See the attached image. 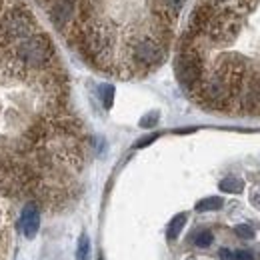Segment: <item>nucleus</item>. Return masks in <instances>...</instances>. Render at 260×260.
Returning a JSON list of instances; mask_svg holds the SVG:
<instances>
[{"mask_svg":"<svg viewBox=\"0 0 260 260\" xmlns=\"http://www.w3.org/2000/svg\"><path fill=\"white\" fill-rule=\"evenodd\" d=\"M220 260H234V258H232L230 250H226V248H224V250H220Z\"/></svg>","mask_w":260,"mask_h":260,"instance_id":"nucleus-12","label":"nucleus"},{"mask_svg":"<svg viewBox=\"0 0 260 260\" xmlns=\"http://www.w3.org/2000/svg\"><path fill=\"white\" fill-rule=\"evenodd\" d=\"M234 232H236L240 238H244V240L254 238V228H250L248 224H238V226L234 228Z\"/></svg>","mask_w":260,"mask_h":260,"instance_id":"nucleus-8","label":"nucleus"},{"mask_svg":"<svg viewBox=\"0 0 260 260\" xmlns=\"http://www.w3.org/2000/svg\"><path fill=\"white\" fill-rule=\"evenodd\" d=\"M100 260H102V258H100Z\"/></svg>","mask_w":260,"mask_h":260,"instance_id":"nucleus-14","label":"nucleus"},{"mask_svg":"<svg viewBox=\"0 0 260 260\" xmlns=\"http://www.w3.org/2000/svg\"><path fill=\"white\" fill-rule=\"evenodd\" d=\"M232 258L234 260H254V254L248 252V250H236V252L232 254Z\"/></svg>","mask_w":260,"mask_h":260,"instance_id":"nucleus-11","label":"nucleus"},{"mask_svg":"<svg viewBox=\"0 0 260 260\" xmlns=\"http://www.w3.org/2000/svg\"><path fill=\"white\" fill-rule=\"evenodd\" d=\"M220 190L222 192H230V194H238V192H242V188H244V182L240 180V178H236V176H228L224 180H220Z\"/></svg>","mask_w":260,"mask_h":260,"instance_id":"nucleus-3","label":"nucleus"},{"mask_svg":"<svg viewBox=\"0 0 260 260\" xmlns=\"http://www.w3.org/2000/svg\"><path fill=\"white\" fill-rule=\"evenodd\" d=\"M158 138V134H150V136H146V138H140L136 144H134V148H144V146H148L150 142H154Z\"/></svg>","mask_w":260,"mask_h":260,"instance_id":"nucleus-10","label":"nucleus"},{"mask_svg":"<svg viewBox=\"0 0 260 260\" xmlns=\"http://www.w3.org/2000/svg\"><path fill=\"white\" fill-rule=\"evenodd\" d=\"M88 252H90V240H88V236H86V234H82V236H80V240H78L76 258H78V260H86V258H88Z\"/></svg>","mask_w":260,"mask_h":260,"instance_id":"nucleus-6","label":"nucleus"},{"mask_svg":"<svg viewBox=\"0 0 260 260\" xmlns=\"http://www.w3.org/2000/svg\"><path fill=\"white\" fill-rule=\"evenodd\" d=\"M20 228L24 232L26 238H34L38 228H40V210L36 206V202H26L22 216H20Z\"/></svg>","mask_w":260,"mask_h":260,"instance_id":"nucleus-1","label":"nucleus"},{"mask_svg":"<svg viewBox=\"0 0 260 260\" xmlns=\"http://www.w3.org/2000/svg\"><path fill=\"white\" fill-rule=\"evenodd\" d=\"M212 240H214V234L210 232V230H202V232H198L194 238V244L198 248H206V246H210L212 244Z\"/></svg>","mask_w":260,"mask_h":260,"instance_id":"nucleus-7","label":"nucleus"},{"mask_svg":"<svg viewBox=\"0 0 260 260\" xmlns=\"http://www.w3.org/2000/svg\"><path fill=\"white\" fill-rule=\"evenodd\" d=\"M184 224H186V214H176V216L170 220V224H168V230H166V236H168V240H176V238H178V234L182 232Z\"/></svg>","mask_w":260,"mask_h":260,"instance_id":"nucleus-2","label":"nucleus"},{"mask_svg":"<svg viewBox=\"0 0 260 260\" xmlns=\"http://www.w3.org/2000/svg\"><path fill=\"white\" fill-rule=\"evenodd\" d=\"M158 122V112H150V114H146L142 120H140V126L142 128H150V126H154Z\"/></svg>","mask_w":260,"mask_h":260,"instance_id":"nucleus-9","label":"nucleus"},{"mask_svg":"<svg viewBox=\"0 0 260 260\" xmlns=\"http://www.w3.org/2000/svg\"><path fill=\"white\" fill-rule=\"evenodd\" d=\"M252 204H256V206L260 208V192L258 194H252Z\"/></svg>","mask_w":260,"mask_h":260,"instance_id":"nucleus-13","label":"nucleus"},{"mask_svg":"<svg viewBox=\"0 0 260 260\" xmlns=\"http://www.w3.org/2000/svg\"><path fill=\"white\" fill-rule=\"evenodd\" d=\"M224 206V200L220 196H210V198H204L196 204V210L198 212H208V210H220Z\"/></svg>","mask_w":260,"mask_h":260,"instance_id":"nucleus-4","label":"nucleus"},{"mask_svg":"<svg viewBox=\"0 0 260 260\" xmlns=\"http://www.w3.org/2000/svg\"><path fill=\"white\" fill-rule=\"evenodd\" d=\"M100 98H102L104 108H110L112 102H114V86H110V84H102V86H100Z\"/></svg>","mask_w":260,"mask_h":260,"instance_id":"nucleus-5","label":"nucleus"}]
</instances>
